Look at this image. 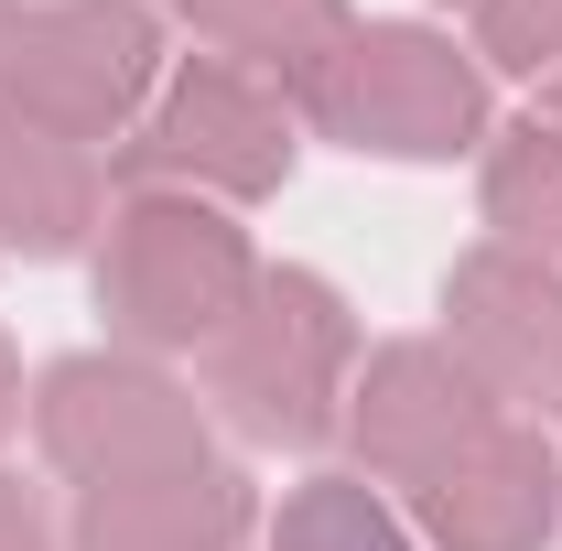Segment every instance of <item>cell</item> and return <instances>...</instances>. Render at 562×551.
I'll list each match as a JSON object with an SVG mask.
<instances>
[{"instance_id": "1", "label": "cell", "mask_w": 562, "mask_h": 551, "mask_svg": "<svg viewBox=\"0 0 562 551\" xmlns=\"http://www.w3.org/2000/svg\"><path fill=\"white\" fill-rule=\"evenodd\" d=\"M314 109L357 151H412V162H432V151H465V131H476V76L454 66L432 33H368L347 55H325Z\"/></svg>"}, {"instance_id": "2", "label": "cell", "mask_w": 562, "mask_h": 551, "mask_svg": "<svg viewBox=\"0 0 562 551\" xmlns=\"http://www.w3.org/2000/svg\"><path fill=\"white\" fill-rule=\"evenodd\" d=\"M151 76V22L131 0H87V11H55V22H11V55H0V87L44 120L55 140L109 131Z\"/></svg>"}, {"instance_id": "3", "label": "cell", "mask_w": 562, "mask_h": 551, "mask_svg": "<svg viewBox=\"0 0 562 551\" xmlns=\"http://www.w3.org/2000/svg\"><path fill=\"white\" fill-rule=\"evenodd\" d=\"M238 281H249L238 227H216V216H195V206H131V227H120V249H109L98 292L131 314L140 336L195 346V336H216V325H227Z\"/></svg>"}, {"instance_id": "4", "label": "cell", "mask_w": 562, "mask_h": 551, "mask_svg": "<svg viewBox=\"0 0 562 551\" xmlns=\"http://www.w3.org/2000/svg\"><path fill=\"white\" fill-rule=\"evenodd\" d=\"M336 346H347V325H336V292H325V281L292 292V346H281V314L260 303V336L227 357L238 421H249V432H281V443H314V432H325V357H336Z\"/></svg>"}, {"instance_id": "5", "label": "cell", "mask_w": 562, "mask_h": 551, "mask_svg": "<svg viewBox=\"0 0 562 551\" xmlns=\"http://www.w3.org/2000/svg\"><path fill=\"white\" fill-rule=\"evenodd\" d=\"M140 162H195V173H227V184H271L292 162V140H281V120L260 109V87L238 66H195L173 87L162 131L140 140Z\"/></svg>"}, {"instance_id": "6", "label": "cell", "mask_w": 562, "mask_h": 551, "mask_svg": "<svg viewBox=\"0 0 562 551\" xmlns=\"http://www.w3.org/2000/svg\"><path fill=\"white\" fill-rule=\"evenodd\" d=\"M432 530L443 551H530L552 530V465L508 432H476V465H432Z\"/></svg>"}, {"instance_id": "7", "label": "cell", "mask_w": 562, "mask_h": 551, "mask_svg": "<svg viewBox=\"0 0 562 551\" xmlns=\"http://www.w3.org/2000/svg\"><path fill=\"white\" fill-rule=\"evenodd\" d=\"M238 519H249L238 476H140V486H98L87 551H227Z\"/></svg>"}, {"instance_id": "8", "label": "cell", "mask_w": 562, "mask_h": 551, "mask_svg": "<svg viewBox=\"0 0 562 551\" xmlns=\"http://www.w3.org/2000/svg\"><path fill=\"white\" fill-rule=\"evenodd\" d=\"M487 206L508 238H541V249H562V140L552 131H519L508 140V162H497Z\"/></svg>"}, {"instance_id": "9", "label": "cell", "mask_w": 562, "mask_h": 551, "mask_svg": "<svg viewBox=\"0 0 562 551\" xmlns=\"http://www.w3.org/2000/svg\"><path fill=\"white\" fill-rule=\"evenodd\" d=\"M195 22H216L227 44H249V55H271V66L303 76V55H292V33H336V0H184Z\"/></svg>"}, {"instance_id": "10", "label": "cell", "mask_w": 562, "mask_h": 551, "mask_svg": "<svg viewBox=\"0 0 562 551\" xmlns=\"http://www.w3.org/2000/svg\"><path fill=\"white\" fill-rule=\"evenodd\" d=\"M487 33H497V66H541L562 44V0H487Z\"/></svg>"}, {"instance_id": "11", "label": "cell", "mask_w": 562, "mask_h": 551, "mask_svg": "<svg viewBox=\"0 0 562 551\" xmlns=\"http://www.w3.org/2000/svg\"><path fill=\"white\" fill-rule=\"evenodd\" d=\"M0 551H44V530H33V508H22V486H0Z\"/></svg>"}, {"instance_id": "12", "label": "cell", "mask_w": 562, "mask_h": 551, "mask_svg": "<svg viewBox=\"0 0 562 551\" xmlns=\"http://www.w3.org/2000/svg\"><path fill=\"white\" fill-rule=\"evenodd\" d=\"M0 421H11V379H0Z\"/></svg>"}]
</instances>
